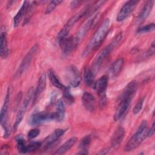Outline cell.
I'll return each instance as SVG.
<instances>
[{"instance_id": "cell-8", "label": "cell", "mask_w": 155, "mask_h": 155, "mask_svg": "<svg viewBox=\"0 0 155 155\" xmlns=\"http://www.w3.org/2000/svg\"><path fill=\"white\" fill-rule=\"evenodd\" d=\"M139 2V1H128L126 2L118 13L116 18L117 21L122 22L125 20L134 10Z\"/></svg>"}, {"instance_id": "cell-16", "label": "cell", "mask_w": 155, "mask_h": 155, "mask_svg": "<svg viewBox=\"0 0 155 155\" xmlns=\"http://www.w3.org/2000/svg\"><path fill=\"white\" fill-rule=\"evenodd\" d=\"M131 101L125 99H120L119 105L114 114V120L115 121L120 119L128 110Z\"/></svg>"}, {"instance_id": "cell-17", "label": "cell", "mask_w": 155, "mask_h": 155, "mask_svg": "<svg viewBox=\"0 0 155 155\" xmlns=\"http://www.w3.org/2000/svg\"><path fill=\"white\" fill-rule=\"evenodd\" d=\"M65 107L61 99H59L56 103V111L51 113V120L57 122H62L65 117Z\"/></svg>"}, {"instance_id": "cell-19", "label": "cell", "mask_w": 155, "mask_h": 155, "mask_svg": "<svg viewBox=\"0 0 155 155\" xmlns=\"http://www.w3.org/2000/svg\"><path fill=\"white\" fill-rule=\"evenodd\" d=\"M46 87V75L45 73H42L39 78L38 84L36 89L34 91V95L33 98V102H35Z\"/></svg>"}, {"instance_id": "cell-31", "label": "cell", "mask_w": 155, "mask_h": 155, "mask_svg": "<svg viewBox=\"0 0 155 155\" xmlns=\"http://www.w3.org/2000/svg\"><path fill=\"white\" fill-rule=\"evenodd\" d=\"M41 143L42 142H37V141L30 142L29 144L26 145V149H25L26 153L36 151V150H38L39 148L41 147Z\"/></svg>"}, {"instance_id": "cell-6", "label": "cell", "mask_w": 155, "mask_h": 155, "mask_svg": "<svg viewBox=\"0 0 155 155\" xmlns=\"http://www.w3.org/2000/svg\"><path fill=\"white\" fill-rule=\"evenodd\" d=\"M38 45L37 44L33 45L30 50L28 51L27 54L25 56V57L23 58L19 68H18L17 71H16L15 75H14V79L19 78L28 68L29 67L33 57L35 56L36 51L38 50Z\"/></svg>"}, {"instance_id": "cell-30", "label": "cell", "mask_w": 155, "mask_h": 155, "mask_svg": "<svg viewBox=\"0 0 155 155\" xmlns=\"http://www.w3.org/2000/svg\"><path fill=\"white\" fill-rule=\"evenodd\" d=\"M61 2H62V1H59V0L50 1L46 7L45 12V14H50V13H51L56 8V7L58 5H59Z\"/></svg>"}, {"instance_id": "cell-15", "label": "cell", "mask_w": 155, "mask_h": 155, "mask_svg": "<svg viewBox=\"0 0 155 155\" xmlns=\"http://www.w3.org/2000/svg\"><path fill=\"white\" fill-rule=\"evenodd\" d=\"M82 101L85 108L93 112L96 108V100L94 96L90 92H85L82 96Z\"/></svg>"}, {"instance_id": "cell-25", "label": "cell", "mask_w": 155, "mask_h": 155, "mask_svg": "<svg viewBox=\"0 0 155 155\" xmlns=\"http://www.w3.org/2000/svg\"><path fill=\"white\" fill-rule=\"evenodd\" d=\"M124 64V60L122 58H119L116 60L111 67V74L113 76H117L122 70Z\"/></svg>"}, {"instance_id": "cell-7", "label": "cell", "mask_w": 155, "mask_h": 155, "mask_svg": "<svg viewBox=\"0 0 155 155\" xmlns=\"http://www.w3.org/2000/svg\"><path fill=\"white\" fill-rule=\"evenodd\" d=\"M99 14H96L93 15L90 18H89L83 25V26L80 28V30L78 31L76 35L74 36V39L77 44H78L80 41L83 39L88 31L93 27L94 25L95 21L97 18V16Z\"/></svg>"}, {"instance_id": "cell-14", "label": "cell", "mask_w": 155, "mask_h": 155, "mask_svg": "<svg viewBox=\"0 0 155 155\" xmlns=\"http://www.w3.org/2000/svg\"><path fill=\"white\" fill-rule=\"evenodd\" d=\"M137 87L138 84L136 81H132L130 82L123 90L120 99H125L131 101L136 93Z\"/></svg>"}, {"instance_id": "cell-12", "label": "cell", "mask_w": 155, "mask_h": 155, "mask_svg": "<svg viewBox=\"0 0 155 155\" xmlns=\"http://www.w3.org/2000/svg\"><path fill=\"white\" fill-rule=\"evenodd\" d=\"M50 120H51V113L45 111H40L33 114L29 119L28 123L32 126H36Z\"/></svg>"}, {"instance_id": "cell-3", "label": "cell", "mask_w": 155, "mask_h": 155, "mask_svg": "<svg viewBox=\"0 0 155 155\" xmlns=\"http://www.w3.org/2000/svg\"><path fill=\"white\" fill-rule=\"evenodd\" d=\"M148 127L146 120H143L135 133L127 142L124 147L125 151H130L137 148L142 142L148 137Z\"/></svg>"}, {"instance_id": "cell-35", "label": "cell", "mask_w": 155, "mask_h": 155, "mask_svg": "<svg viewBox=\"0 0 155 155\" xmlns=\"http://www.w3.org/2000/svg\"><path fill=\"white\" fill-rule=\"evenodd\" d=\"M155 125H154V122H153V124L150 128V129L148 130V137H151L152 136L154 135V131H155Z\"/></svg>"}, {"instance_id": "cell-28", "label": "cell", "mask_w": 155, "mask_h": 155, "mask_svg": "<svg viewBox=\"0 0 155 155\" xmlns=\"http://www.w3.org/2000/svg\"><path fill=\"white\" fill-rule=\"evenodd\" d=\"M16 145H17V148L19 151V152L21 153H26V145L25 144V142L24 139L21 136H18L16 137Z\"/></svg>"}, {"instance_id": "cell-32", "label": "cell", "mask_w": 155, "mask_h": 155, "mask_svg": "<svg viewBox=\"0 0 155 155\" xmlns=\"http://www.w3.org/2000/svg\"><path fill=\"white\" fill-rule=\"evenodd\" d=\"M155 26L154 23H151L146 25H143L140 27L137 30V33H148L151 32L154 30Z\"/></svg>"}, {"instance_id": "cell-36", "label": "cell", "mask_w": 155, "mask_h": 155, "mask_svg": "<svg viewBox=\"0 0 155 155\" xmlns=\"http://www.w3.org/2000/svg\"><path fill=\"white\" fill-rule=\"evenodd\" d=\"M154 41H153V42L151 43V45L150 47V48L149 49V50L148 51L147 54H148V56H150L153 55L154 54Z\"/></svg>"}, {"instance_id": "cell-4", "label": "cell", "mask_w": 155, "mask_h": 155, "mask_svg": "<svg viewBox=\"0 0 155 155\" xmlns=\"http://www.w3.org/2000/svg\"><path fill=\"white\" fill-rule=\"evenodd\" d=\"M108 83V77L107 75H103L94 82L93 88L97 91L99 96V104L101 108H104L107 104L106 90Z\"/></svg>"}, {"instance_id": "cell-13", "label": "cell", "mask_w": 155, "mask_h": 155, "mask_svg": "<svg viewBox=\"0 0 155 155\" xmlns=\"http://www.w3.org/2000/svg\"><path fill=\"white\" fill-rule=\"evenodd\" d=\"M65 132V130L58 128L55 130L51 134L48 136L42 142L41 148L42 150H47L60 137H61Z\"/></svg>"}, {"instance_id": "cell-29", "label": "cell", "mask_w": 155, "mask_h": 155, "mask_svg": "<svg viewBox=\"0 0 155 155\" xmlns=\"http://www.w3.org/2000/svg\"><path fill=\"white\" fill-rule=\"evenodd\" d=\"M91 140V138L90 135H88L84 137L80 141L79 148H81V150H88V147L90 144Z\"/></svg>"}, {"instance_id": "cell-11", "label": "cell", "mask_w": 155, "mask_h": 155, "mask_svg": "<svg viewBox=\"0 0 155 155\" xmlns=\"http://www.w3.org/2000/svg\"><path fill=\"white\" fill-rule=\"evenodd\" d=\"M13 92V87L12 85H10L7 90V93L4 99V104L2 105V107L1 108V114H0V117H1V124H3L5 122H8V108L11 99V96Z\"/></svg>"}, {"instance_id": "cell-34", "label": "cell", "mask_w": 155, "mask_h": 155, "mask_svg": "<svg viewBox=\"0 0 155 155\" xmlns=\"http://www.w3.org/2000/svg\"><path fill=\"white\" fill-rule=\"evenodd\" d=\"M40 133V130L38 128H33L30 130L28 133H27V136L29 139H33L37 137Z\"/></svg>"}, {"instance_id": "cell-10", "label": "cell", "mask_w": 155, "mask_h": 155, "mask_svg": "<svg viewBox=\"0 0 155 155\" xmlns=\"http://www.w3.org/2000/svg\"><path fill=\"white\" fill-rule=\"evenodd\" d=\"M66 77L70 85L74 88L79 86L81 82V76L78 69L74 65H71L67 68L66 71Z\"/></svg>"}, {"instance_id": "cell-9", "label": "cell", "mask_w": 155, "mask_h": 155, "mask_svg": "<svg viewBox=\"0 0 155 155\" xmlns=\"http://www.w3.org/2000/svg\"><path fill=\"white\" fill-rule=\"evenodd\" d=\"M58 43L61 47L62 53L64 56L69 54L78 45L74 39V37L70 36L60 40Z\"/></svg>"}, {"instance_id": "cell-23", "label": "cell", "mask_w": 155, "mask_h": 155, "mask_svg": "<svg viewBox=\"0 0 155 155\" xmlns=\"http://www.w3.org/2000/svg\"><path fill=\"white\" fill-rule=\"evenodd\" d=\"M0 51L1 56L2 59H6L8 55V48L7 45V35L5 32H2L0 36Z\"/></svg>"}, {"instance_id": "cell-20", "label": "cell", "mask_w": 155, "mask_h": 155, "mask_svg": "<svg viewBox=\"0 0 155 155\" xmlns=\"http://www.w3.org/2000/svg\"><path fill=\"white\" fill-rule=\"evenodd\" d=\"M29 7H30V2L24 1L23 2L21 7L19 10V11L18 12L15 16L14 17V19H13L14 27H17L19 25V23L22 20L23 18L27 14L28 10Z\"/></svg>"}, {"instance_id": "cell-5", "label": "cell", "mask_w": 155, "mask_h": 155, "mask_svg": "<svg viewBox=\"0 0 155 155\" xmlns=\"http://www.w3.org/2000/svg\"><path fill=\"white\" fill-rule=\"evenodd\" d=\"M34 91H35V90L33 87H31L28 90V91L25 96L24 99L23 100V101L21 105V107L18 111V113L16 114V117L15 118V120L14 125L13 127V129L14 131H15L18 128L19 125L20 124V123L21 122V121L24 117V116L26 112V110L28 108V106L30 101L31 100H33Z\"/></svg>"}, {"instance_id": "cell-1", "label": "cell", "mask_w": 155, "mask_h": 155, "mask_svg": "<svg viewBox=\"0 0 155 155\" xmlns=\"http://www.w3.org/2000/svg\"><path fill=\"white\" fill-rule=\"evenodd\" d=\"M110 25V21L108 18H107L99 26V27L94 33L93 37L85 48L82 53L83 57L87 56L91 51H94L100 46L108 33Z\"/></svg>"}, {"instance_id": "cell-22", "label": "cell", "mask_w": 155, "mask_h": 155, "mask_svg": "<svg viewBox=\"0 0 155 155\" xmlns=\"http://www.w3.org/2000/svg\"><path fill=\"white\" fill-rule=\"evenodd\" d=\"M78 139L76 137H71L68 139L64 143H63L57 150L54 152V154H63L68 151L77 142Z\"/></svg>"}, {"instance_id": "cell-27", "label": "cell", "mask_w": 155, "mask_h": 155, "mask_svg": "<svg viewBox=\"0 0 155 155\" xmlns=\"http://www.w3.org/2000/svg\"><path fill=\"white\" fill-rule=\"evenodd\" d=\"M63 99L64 101L69 105L73 104L74 102V98L73 96L70 93V90L69 87H66L63 90Z\"/></svg>"}, {"instance_id": "cell-21", "label": "cell", "mask_w": 155, "mask_h": 155, "mask_svg": "<svg viewBox=\"0 0 155 155\" xmlns=\"http://www.w3.org/2000/svg\"><path fill=\"white\" fill-rule=\"evenodd\" d=\"M154 4V1H148L144 4L137 16V21L139 22H143L148 18L152 10Z\"/></svg>"}, {"instance_id": "cell-18", "label": "cell", "mask_w": 155, "mask_h": 155, "mask_svg": "<svg viewBox=\"0 0 155 155\" xmlns=\"http://www.w3.org/2000/svg\"><path fill=\"white\" fill-rule=\"evenodd\" d=\"M125 136V130L123 127H119L113 133L111 140V145L113 148H117L120 143L122 142Z\"/></svg>"}, {"instance_id": "cell-2", "label": "cell", "mask_w": 155, "mask_h": 155, "mask_svg": "<svg viewBox=\"0 0 155 155\" xmlns=\"http://www.w3.org/2000/svg\"><path fill=\"white\" fill-rule=\"evenodd\" d=\"M122 33H119L117 36H115V38H113V41L107 47L101 50L97 54L93 62L91 67V69L94 75L97 73L105 58L108 56L110 52L113 51L114 47L119 43V42L122 39Z\"/></svg>"}, {"instance_id": "cell-38", "label": "cell", "mask_w": 155, "mask_h": 155, "mask_svg": "<svg viewBox=\"0 0 155 155\" xmlns=\"http://www.w3.org/2000/svg\"><path fill=\"white\" fill-rule=\"evenodd\" d=\"M110 151V149L109 148H104V149H102L97 154H107Z\"/></svg>"}, {"instance_id": "cell-37", "label": "cell", "mask_w": 155, "mask_h": 155, "mask_svg": "<svg viewBox=\"0 0 155 155\" xmlns=\"http://www.w3.org/2000/svg\"><path fill=\"white\" fill-rule=\"evenodd\" d=\"M82 2V1H71L70 2V8H74L76 7H77Z\"/></svg>"}, {"instance_id": "cell-33", "label": "cell", "mask_w": 155, "mask_h": 155, "mask_svg": "<svg viewBox=\"0 0 155 155\" xmlns=\"http://www.w3.org/2000/svg\"><path fill=\"white\" fill-rule=\"evenodd\" d=\"M143 101H144V97H141L137 101V102L136 103V104L135 105V106L133 108V112L134 114H138L140 112V111L142 110V107H143Z\"/></svg>"}, {"instance_id": "cell-26", "label": "cell", "mask_w": 155, "mask_h": 155, "mask_svg": "<svg viewBox=\"0 0 155 155\" xmlns=\"http://www.w3.org/2000/svg\"><path fill=\"white\" fill-rule=\"evenodd\" d=\"M48 78L50 79V81L53 86L62 90H64L67 87L61 82V81L57 78L56 75L54 74V71L52 70H49L48 71Z\"/></svg>"}, {"instance_id": "cell-24", "label": "cell", "mask_w": 155, "mask_h": 155, "mask_svg": "<svg viewBox=\"0 0 155 155\" xmlns=\"http://www.w3.org/2000/svg\"><path fill=\"white\" fill-rule=\"evenodd\" d=\"M94 74L91 68L86 67L84 70L83 77L85 84L88 87H93L94 84Z\"/></svg>"}]
</instances>
